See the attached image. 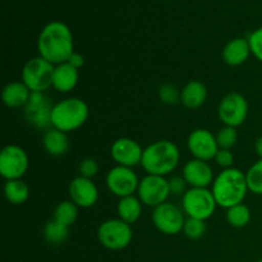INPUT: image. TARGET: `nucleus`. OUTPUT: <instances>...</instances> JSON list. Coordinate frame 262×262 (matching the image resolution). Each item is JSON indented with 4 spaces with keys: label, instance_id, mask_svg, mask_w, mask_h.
Wrapping results in <instances>:
<instances>
[{
    "label": "nucleus",
    "instance_id": "nucleus-1",
    "mask_svg": "<svg viewBox=\"0 0 262 262\" xmlns=\"http://www.w3.org/2000/svg\"><path fill=\"white\" fill-rule=\"evenodd\" d=\"M37 51L38 56L54 66L68 61L69 56L74 53L73 33L71 28L60 20L49 22L38 35Z\"/></svg>",
    "mask_w": 262,
    "mask_h": 262
},
{
    "label": "nucleus",
    "instance_id": "nucleus-2",
    "mask_svg": "<svg viewBox=\"0 0 262 262\" xmlns=\"http://www.w3.org/2000/svg\"><path fill=\"white\" fill-rule=\"evenodd\" d=\"M211 192L217 206L230 209L235 205L243 204L250 192L246 173L237 168L223 169L211 184Z\"/></svg>",
    "mask_w": 262,
    "mask_h": 262
},
{
    "label": "nucleus",
    "instance_id": "nucleus-3",
    "mask_svg": "<svg viewBox=\"0 0 262 262\" xmlns=\"http://www.w3.org/2000/svg\"><path fill=\"white\" fill-rule=\"evenodd\" d=\"M179 160L178 146L169 140H160L143 148L141 166L151 176L165 177L176 170Z\"/></svg>",
    "mask_w": 262,
    "mask_h": 262
},
{
    "label": "nucleus",
    "instance_id": "nucleus-4",
    "mask_svg": "<svg viewBox=\"0 0 262 262\" xmlns=\"http://www.w3.org/2000/svg\"><path fill=\"white\" fill-rule=\"evenodd\" d=\"M89 105L78 97H69L54 104L51 112V127L64 133L73 132L87 122Z\"/></svg>",
    "mask_w": 262,
    "mask_h": 262
},
{
    "label": "nucleus",
    "instance_id": "nucleus-5",
    "mask_svg": "<svg viewBox=\"0 0 262 262\" xmlns=\"http://www.w3.org/2000/svg\"><path fill=\"white\" fill-rule=\"evenodd\" d=\"M216 201L209 188H189L182 197V207L184 214L192 219L206 222L215 214Z\"/></svg>",
    "mask_w": 262,
    "mask_h": 262
},
{
    "label": "nucleus",
    "instance_id": "nucleus-6",
    "mask_svg": "<svg viewBox=\"0 0 262 262\" xmlns=\"http://www.w3.org/2000/svg\"><path fill=\"white\" fill-rule=\"evenodd\" d=\"M97 239L102 247L110 251H122L130 245L133 239L132 225L123 220L109 219L101 223L97 229Z\"/></svg>",
    "mask_w": 262,
    "mask_h": 262
},
{
    "label": "nucleus",
    "instance_id": "nucleus-7",
    "mask_svg": "<svg viewBox=\"0 0 262 262\" xmlns=\"http://www.w3.org/2000/svg\"><path fill=\"white\" fill-rule=\"evenodd\" d=\"M54 69V64L41 56H35L23 66L22 82L31 92H45L53 87Z\"/></svg>",
    "mask_w": 262,
    "mask_h": 262
},
{
    "label": "nucleus",
    "instance_id": "nucleus-8",
    "mask_svg": "<svg viewBox=\"0 0 262 262\" xmlns=\"http://www.w3.org/2000/svg\"><path fill=\"white\" fill-rule=\"evenodd\" d=\"M248 101L242 94L230 92L225 95L217 107V115L220 122L227 127L238 128L247 120Z\"/></svg>",
    "mask_w": 262,
    "mask_h": 262
},
{
    "label": "nucleus",
    "instance_id": "nucleus-9",
    "mask_svg": "<svg viewBox=\"0 0 262 262\" xmlns=\"http://www.w3.org/2000/svg\"><path fill=\"white\" fill-rule=\"evenodd\" d=\"M169 196H170V188H169V181L165 179V177L147 174L140 181L137 197L143 206L155 209L165 204Z\"/></svg>",
    "mask_w": 262,
    "mask_h": 262
},
{
    "label": "nucleus",
    "instance_id": "nucleus-10",
    "mask_svg": "<svg viewBox=\"0 0 262 262\" xmlns=\"http://www.w3.org/2000/svg\"><path fill=\"white\" fill-rule=\"evenodd\" d=\"M28 165V155L20 146L8 145L0 152V176L5 181L22 179L27 173Z\"/></svg>",
    "mask_w": 262,
    "mask_h": 262
},
{
    "label": "nucleus",
    "instance_id": "nucleus-11",
    "mask_svg": "<svg viewBox=\"0 0 262 262\" xmlns=\"http://www.w3.org/2000/svg\"><path fill=\"white\" fill-rule=\"evenodd\" d=\"M54 104L43 92H32L25 106V118L36 129L48 130L51 128V112Z\"/></svg>",
    "mask_w": 262,
    "mask_h": 262
},
{
    "label": "nucleus",
    "instance_id": "nucleus-12",
    "mask_svg": "<svg viewBox=\"0 0 262 262\" xmlns=\"http://www.w3.org/2000/svg\"><path fill=\"white\" fill-rule=\"evenodd\" d=\"M152 223L156 229L166 235H176L183 232L184 211L177 205L165 202L160 206L155 207L152 211Z\"/></svg>",
    "mask_w": 262,
    "mask_h": 262
},
{
    "label": "nucleus",
    "instance_id": "nucleus-13",
    "mask_svg": "<svg viewBox=\"0 0 262 262\" xmlns=\"http://www.w3.org/2000/svg\"><path fill=\"white\" fill-rule=\"evenodd\" d=\"M141 179H138L137 174L133 168L117 165L110 169L106 174V187L114 196L123 199V197L133 196L138 189Z\"/></svg>",
    "mask_w": 262,
    "mask_h": 262
},
{
    "label": "nucleus",
    "instance_id": "nucleus-14",
    "mask_svg": "<svg viewBox=\"0 0 262 262\" xmlns=\"http://www.w3.org/2000/svg\"><path fill=\"white\" fill-rule=\"evenodd\" d=\"M187 147L193 159L202 161L215 160L220 150L216 136L205 128H197L192 130L187 140Z\"/></svg>",
    "mask_w": 262,
    "mask_h": 262
},
{
    "label": "nucleus",
    "instance_id": "nucleus-15",
    "mask_svg": "<svg viewBox=\"0 0 262 262\" xmlns=\"http://www.w3.org/2000/svg\"><path fill=\"white\" fill-rule=\"evenodd\" d=\"M110 155L117 165L135 168L141 165L143 155V148L137 141L128 137L118 138L113 142L110 148Z\"/></svg>",
    "mask_w": 262,
    "mask_h": 262
},
{
    "label": "nucleus",
    "instance_id": "nucleus-16",
    "mask_svg": "<svg viewBox=\"0 0 262 262\" xmlns=\"http://www.w3.org/2000/svg\"><path fill=\"white\" fill-rule=\"evenodd\" d=\"M69 199L81 209H90L95 206L99 200V188L92 179L79 176L72 179L68 186Z\"/></svg>",
    "mask_w": 262,
    "mask_h": 262
},
{
    "label": "nucleus",
    "instance_id": "nucleus-17",
    "mask_svg": "<svg viewBox=\"0 0 262 262\" xmlns=\"http://www.w3.org/2000/svg\"><path fill=\"white\" fill-rule=\"evenodd\" d=\"M182 177L191 188H207L214 182V170L207 161L192 159L184 165Z\"/></svg>",
    "mask_w": 262,
    "mask_h": 262
},
{
    "label": "nucleus",
    "instance_id": "nucleus-18",
    "mask_svg": "<svg viewBox=\"0 0 262 262\" xmlns=\"http://www.w3.org/2000/svg\"><path fill=\"white\" fill-rule=\"evenodd\" d=\"M79 79V69L66 61L55 66L53 74V89L55 91L67 94L74 90Z\"/></svg>",
    "mask_w": 262,
    "mask_h": 262
},
{
    "label": "nucleus",
    "instance_id": "nucleus-19",
    "mask_svg": "<svg viewBox=\"0 0 262 262\" xmlns=\"http://www.w3.org/2000/svg\"><path fill=\"white\" fill-rule=\"evenodd\" d=\"M251 48L247 38L237 37L230 40L223 49V60L230 67H239L248 60Z\"/></svg>",
    "mask_w": 262,
    "mask_h": 262
},
{
    "label": "nucleus",
    "instance_id": "nucleus-20",
    "mask_svg": "<svg viewBox=\"0 0 262 262\" xmlns=\"http://www.w3.org/2000/svg\"><path fill=\"white\" fill-rule=\"evenodd\" d=\"M32 92L28 90L23 82L14 81L9 82L7 86L3 89L2 100L3 104L10 109H18V107H25L30 100Z\"/></svg>",
    "mask_w": 262,
    "mask_h": 262
},
{
    "label": "nucleus",
    "instance_id": "nucleus-21",
    "mask_svg": "<svg viewBox=\"0 0 262 262\" xmlns=\"http://www.w3.org/2000/svg\"><path fill=\"white\" fill-rule=\"evenodd\" d=\"M207 87L201 81H189L181 90V102L187 109H199L206 102Z\"/></svg>",
    "mask_w": 262,
    "mask_h": 262
},
{
    "label": "nucleus",
    "instance_id": "nucleus-22",
    "mask_svg": "<svg viewBox=\"0 0 262 262\" xmlns=\"http://www.w3.org/2000/svg\"><path fill=\"white\" fill-rule=\"evenodd\" d=\"M42 146L51 156H63L69 150V140L67 133L51 127L45 130L42 137Z\"/></svg>",
    "mask_w": 262,
    "mask_h": 262
},
{
    "label": "nucleus",
    "instance_id": "nucleus-23",
    "mask_svg": "<svg viewBox=\"0 0 262 262\" xmlns=\"http://www.w3.org/2000/svg\"><path fill=\"white\" fill-rule=\"evenodd\" d=\"M142 209L143 204L140 201L138 197L128 196L119 199V202L117 205V214L120 220L132 225L141 217Z\"/></svg>",
    "mask_w": 262,
    "mask_h": 262
},
{
    "label": "nucleus",
    "instance_id": "nucleus-24",
    "mask_svg": "<svg viewBox=\"0 0 262 262\" xmlns=\"http://www.w3.org/2000/svg\"><path fill=\"white\" fill-rule=\"evenodd\" d=\"M4 196L9 204L19 206L30 199V187L23 179L7 181L4 184Z\"/></svg>",
    "mask_w": 262,
    "mask_h": 262
},
{
    "label": "nucleus",
    "instance_id": "nucleus-25",
    "mask_svg": "<svg viewBox=\"0 0 262 262\" xmlns=\"http://www.w3.org/2000/svg\"><path fill=\"white\" fill-rule=\"evenodd\" d=\"M77 217H78V206L73 204L71 200L59 202L54 210L53 219L67 228H71L76 223Z\"/></svg>",
    "mask_w": 262,
    "mask_h": 262
},
{
    "label": "nucleus",
    "instance_id": "nucleus-26",
    "mask_svg": "<svg viewBox=\"0 0 262 262\" xmlns=\"http://www.w3.org/2000/svg\"><path fill=\"white\" fill-rule=\"evenodd\" d=\"M69 228L64 227L55 220H49L43 228V238L50 245H61L68 239Z\"/></svg>",
    "mask_w": 262,
    "mask_h": 262
},
{
    "label": "nucleus",
    "instance_id": "nucleus-27",
    "mask_svg": "<svg viewBox=\"0 0 262 262\" xmlns=\"http://www.w3.org/2000/svg\"><path fill=\"white\" fill-rule=\"evenodd\" d=\"M225 216H227V222L229 223L230 227L241 229V228H245L250 224L251 210L245 204L235 205V206L227 210Z\"/></svg>",
    "mask_w": 262,
    "mask_h": 262
},
{
    "label": "nucleus",
    "instance_id": "nucleus-28",
    "mask_svg": "<svg viewBox=\"0 0 262 262\" xmlns=\"http://www.w3.org/2000/svg\"><path fill=\"white\" fill-rule=\"evenodd\" d=\"M248 189L252 193L262 196V159H258L246 173Z\"/></svg>",
    "mask_w": 262,
    "mask_h": 262
},
{
    "label": "nucleus",
    "instance_id": "nucleus-29",
    "mask_svg": "<svg viewBox=\"0 0 262 262\" xmlns=\"http://www.w3.org/2000/svg\"><path fill=\"white\" fill-rule=\"evenodd\" d=\"M183 232L186 237H188L189 239H201L206 234V222L188 217V219H186V223H184Z\"/></svg>",
    "mask_w": 262,
    "mask_h": 262
},
{
    "label": "nucleus",
    "instance_id": "nucleus-30",
    "mask_svg": "<svg viewBox=\"0 0 262 262\" xmlns=\"http://www.w3.org/2000/svg\"><path fill=\"white\" fill-rule=\"evenodd\" d=\"M216 141H217V145H219V148L232 150V148L237 145V141H238L237 128L227 127V125H224V127L217 132Z\"/></svg>",
    "mask_w": 262,
    "mask_h": 262
},
{
    "label": "nucleus",
    "instance_id": "nucleus-31",
    "mask_svg": "<svg viewBox=\"0 0 262 262\" xmlns=\"http://www.w3.org/2000/svg\"><path fill=\"white\" fill-rule=\"evenodd\" d=\"M159 97L166 105H174L181 101V91L173 84H163L159 89Z\"/></svg>",
    "mask_w": 262,
    "mask_h": 262
},
{
    "label": "nucleus",
    "instance_id": "nucleus-32",
    "mask_svg": "<svg viewBox=\"0 0 262 262\" xmlns=\"http://www.w3.org/2000/svg\"><path fill=\"white\" fill-rule=\"evenodd\" d=\"M247 40L248 43H250L252 55L262 63V27L253 31V32L248 36Z\"/></svg>",
    "mask_w": 262,
    "mask_h": 262
},
{
    "label": "nucleus",
    "instance_id": "nucleus-33",
    "mask_svg": "<svg viewBox=\"0 0 262 262\" xmlns=\"http://www.w3.org/2000/svg\"><path fill=\"white\" fill-rule=\"evenodd\" d=\"M78 170L82 177L92 179L94 177L97 176V173H99V164H97V161L95 160V159L86 158L79 163Z\"/></svg>",
    "mask_w": 262,
    "mask_h": 262
},
{
    "label": "nucleus",
    "instance_id": "nucleus-34",
    "mask_svg": "<svg viewBox=\"0 0 262 262\" xmlns=\"http://www.w3.org/2000/svg\"><path fill=\"white\" fill-rule=\"evenodd\" d=\"M169 181V188H170V194H174V196H181V194H184L187 192V182L184 181L183 177H171Z\"/></svg>",
    "mask_w": 262,
    "mask_h": 262
},
{
    "label": "nucleus",
    "instance_id": "nucleus-35",
    "mask_svg": "<svg viewBox=\"0 0 262 262\" xmlns=\"http://www.w3.org/2000/svg\"><path fill=\"white\" fill-rule=\"evenodd\" d=\"M215 161H216L217 165L222 166L223 169L233 168V164H234V155H233L232 150H224V148H220L216 158H215Z\"/></svg>",
    "mask_w": 262,
    "mask_h": 262
},
{
    "label": "nucleus",
    "instance_id": "nucleus-36",
    "mask_svg": "<svg viewBox=\"0 0 262 262\" xmlns=\"http://www.w3.org/2000/svg\"><path fill=\"white\" fill-rule=\"evenodd\" d=\"M68 63L71 64V66H73L74 68L79 69V68H81V67H83V64H84L83 55H82V54L76 53V51H74V53L72 54L71 56H69Z\"/></svg>",
    "mask_w": 262,
    "mask_h": 262
},
{
    "label": "nucleus",
    "instance_id": "nucleus-37",
    "mask_svg": "<svg viewBox=\"0 0 262 262\" xmlns=\"http://www.w3.org/2000/svg\"><path fill=\"white\" fill-rule=\"evenodd\" d=\"M255 151H256V154H257L258 158L262 159V136H261V137H258L257 140H256Z\"/></svg>",
    "mask_w": 262,
    "mask_h": 262
},
{
    "label": "nucleus",
    "instance_id": "nucleus-38",
    "mask_svg": "<svg viewBox=\"0 0 262 262\" xmlns=\"http://www.w3.org/2000/svg\"><path fill=\"white\" fill-rule=\"evenodd\" d=\"M257 262H262V260H260V261H257Z\"/></svg>",
    "mask_w": 262,
    "mask_h": 262
}]
</instances>
